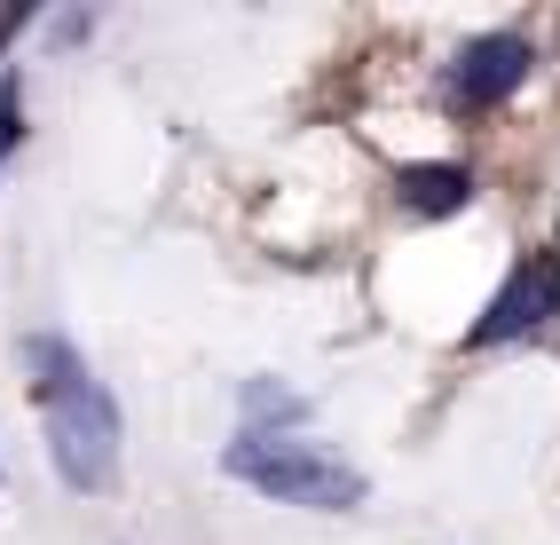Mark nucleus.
<instances>
[{
    "label": "nucleus",
    "mask_w": 560,
    "mask_h": 545,
    "mask_svg": "<svg viewBox=\"0 0 560 545\" xmlns=\"http://www.w3.org/2000/svg\"><path fill=\"white\" fill-rule=\"evenodd\" d=\"M16 356H24L32 404H40V434H48L56 475L71 490H110L119 483V404H110V387L88 372V356L63 333H24Z\"/></svg>",
    "instance_id": "f257e3e1"
},
{
    "label": "nucleus",
    "mask_w": 560,
    "mask_h": 545,
    "mask_svg": "<svg viewBox=\"0 0 560 545\" xmlns=\"http://www.w3.org/2000/svg\"><path fill=\"white\" fill-rule=\"evenodd\" d=\"M221 466L260 490V498H277V506H308V514H348V506L371 498V483L355 475V466L340 451H324V443H301V434H237L230 451H221Z\"/></svg>",
    "instance_id": "f03ea898"
},
{
    "label": "nucleus",
    "mask_w": 560,
    "mask_h": 545,
    "mask_svg": "<svg viewBox=\"0 0 560 545\" xmlns=\"http://www.w3.org/2000/svg\"><path fill=\"white\" fill-rule=\"evenodd\" d=\"M552 324H560V253L537 245L529 262H521L498 293H490V309H481V324L466 333V348H505V340L552 333Z\"/></svg>",
    "instance_id": "7ed1b4c3"
},
{
    "label": "nucleus",
    "mask_w": 560,
    "mask_h": 545,
    "mask_svg": "<svg viewBox=\"0 0 560 545\" xmlns=\"http://www.w3.org/2000/svg\"><path fill=\"white\" fill-rule=\"evenodd\" d=\"M529 63H537V48L521 40V32H481V40H466L451 56V103H466V112H498L505 95H521Z\"/></svg>",
    "instance_id": "20e7f679"
},
{
    "label": "nucleus",
    "mask_w": 560,
    "mask_h": 545,
    "mask_svg": "<svg viewBox=\"0 0 560 545\" xmlns=\"http://www.w3.org/2000/svg\"><path fill=\"white\" fill-rule=\"evenodd\" d=\"M395 198H402V213H419V222H442V213L474 206V174L451 166V159H419V166L395 174Z\"/></svg>",
    "instance_id": "39448f33"
},
{
    "label": "nucleus",
    "mask_w": 560,
    "mask_h": 545,
    "mask_svg": "<svg viewBox=\"0 0 560 545\" xmlns=\"http://www.w3.org/2000/svg\"><path fill=\"white\" fill-rule=\"evenodd\" d=\"M245 419L260 427V419H308V404L292 387H269V380H245Z\"/></svg>",
    "instance_id": "423d86ee"
},
{
    "label": "nucleus",
    "mask_w": 560,
    "mask_h": 545,
    "mask_svg": "<svg viewBox=\"0 0 560 545\" xmlns=\"http://www.w3.org/2000/svg\"><path fill=\"white\" fill-rule=\"evenodd\" d=\"M16 142H24V88L0 80V159H9Z\"/></svg>",
    "instance_id": "0eeeda50"
}]
</instances>
